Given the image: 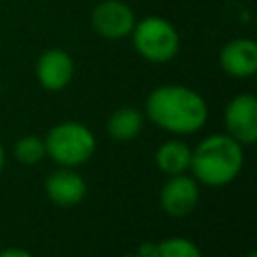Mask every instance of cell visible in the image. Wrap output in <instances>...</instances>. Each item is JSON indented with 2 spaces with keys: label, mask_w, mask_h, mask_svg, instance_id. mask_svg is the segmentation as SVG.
I'll return each instance as SVG.
<instances>
[{
  "label": "cell",
  "mask_w": 257,
  "mask_h": 257,
  "mask_svg": "<svg viewBox=\"0 0 257 257\" xmlns=\"http://www.w3.org/2000/svg\"><path fill=\"white\" fill-rule=\"evenodd\" d=\"M137 16L124 0H102L90 12L92 30L106 40H122L131 36Z\"/></svg>",
  "instance_id": "5"
},
{
  "label": "cell",
  "mask_w": 257,
  "mask_h": 257,
  "mask_svg": "<svg viewBox=\"0 0 257 257\" xmlns=\"http://www.w3.org/2000/svg\"><path fill=\"white\" fill-rule=\"evenodd\" d=\"M243 147L229 135H209L191 153L193 179L207 187H225L243 169Z\"/></svg>",
  "instance_id": "2"
},
{
  "label": "cell",
  "mask_w": 257,
  "mask_h": 257,
  "mask_svg": "<svg viewBox=\"0 0 257 257\" xmlns=\"http://www.w3.org/2000/svg\"><path fill=\"white\" fill-rule=\"evenodd\" d=\"M0 257H34V255L26 249H20V247H8V249L0 251Z\"/></svg>",
  "instance_id": "15"
},
{
  "label": "cell",
  "mask_w": 257,
  "mask_h": 257,
  "mask_svg": "<svg viewBox=\"0 0 257 257\" xmlns=\"http://www.w3.org/2000/svg\"><path fill=\"white\" fill-rule=\"evenodd\" d=\"M149 120L173 135H191L205 126L209 108L205 98L185 84H161L147 96Z\"/></svg>",
  "instance_id": "1"
},
{
  "label": "cell",
  "mask_w": 257,
  "mask_h": 257,
  "mask_svg": "<svg viewBox=\"0 0 257 257\" xmlns=\"http://www.w3.org/2000/svg\"><path fill=\"white\" fill-rule=\"evenodd\" d=\"M159 201L167 215L185 217V215L193 213V209L199 203V185L193 177H189L185 173L171 175L161 189Z\"/></svg>",
  "instance_id": "8"
},
{
  "label": "cell",
  "mask_w": 257,
  "mask_h": 257,
  "mask_svg": "<svg viewBox=\"0 0 257 257\" xmlns=\"http://www.w3.org/2000/svg\"><path fill=\"white\" fill-rule=\"evenodd\" d=\"M155 245H157V243H151V241H145V243H141V245H139V249H137V253H139L141 257H153V253H155Z\"/></svg>",
  "instance_id": "16"
},
{
  "label": "cell",
  "mask_w": 257,
  "mask_h": 257,
  "mask_svg": "<svg viewBox=\"0 0 257 257\" xmlns=\"http://www.w3.org/2000/svg\"><path fill=\"white\" fill-rule=\"evenodd\" d=\"M44 193L54 205L72 207V205H78L84 199L86 183L72 167H60L58 171H54L46 177Z\"/></svg>",
  "instance_id": "10"
},
{
  "label": "cell",
  "mask_w": 257,
  "mask_h": 257,
  "mask_svg": "<svg viewBox=\"0 0 257 257\" xmlns=\"http://www.w3.org/2000/svg\"><path fill=\"white\" fill-rule=\"evenodd\" d=\"M74 76V60L62 48H46L36 60V78L48 92L64 90Z\"/></svg>",
  "instance_id": "7"
},
{
  "label": "cell",
  "mask_w": 257,
  "mask_h": 257,
  "mask_svg": "<svg viewBox=\"0 0 257 257\" xmlns=\"http://www.w3.org/2000/svg\"><path fill=\"white\" fill-rule=\"evenodd\" d=\"M225 128L231 139L241 147H249L257 141V98L251 92L233 96L223 112Z\"/></svg>",
  "instance_id": "6"
},
{
  "label": "cell",
  "mask_w": 257,
  "mask_h": 257,
  "mask_svg": "<svg viewBox=\"0 0 257 257\" xmlns=\"http://www.w3.org/2000/svg\"><path fill=\"white\" fill-rule=\"evenodd\" d=\"M191 149L187 143L171 139L155 151V163L165 175H181L191 165Z\"/></svg>",
  "instance_id": "11"
},
{
  "label": "cell",
  "mask_w": 257,
  "mask_h": 257,
  "mask_svg": "<svg viewBox=\"0 0 257 257\" xmlns=\"http://www.w3.org/2000/svg\"><path fill=\"white\" fill-rule=\"evenodd\" d=\"M245 257H257V253H255V251H249V253H247Z\"/></svg>",
  "instance_id": "19"
},
{
  "label": "cell",
  "mask_w": 257,
  "mask_h": 257,
  "mask_svg": "<svg viewBox=\"0 0 257 257\" xmlns=\"http://www.w3.org/2000/svg\"><path fill=\"white\" fill-rule=\"evenodd\" d=\"M153 257H203V253L191 239L169 237L155 245Z\"/></svg>",
  "instance_id": "13"
},
{
  "label": "cell",
  "mask_w": 257,
  "mask_h": 257,
  "mask_svg": "<svg viewBox=\"0 0 257 257\" xmlns=\"http://www.w3.org/2000/svg\"><path fill=\"white\" fill-rule=\"evenodd\" d=\"M143 112L135 106H120L106 118V133L116 141H131L143 128Z\"/></svg>",
  "instance_id": "12"
},
{
  "label": "cell",
  "mask_w": 257,
  "mask_h": 257,
  "mask_svg": "<svg viewBox=\"0 0 257 257\" xmlns=\"http://www.w3.org/2000/svg\"><path fill=\"white\" fill-rule=\"evenodd\" d=\"M122 257H141L137 251H133V253H126V255H122Z\"/></svg>",
  "instance_id": "18"
},
{
  "label": "cell",
  "mask_w": 257,
  "mask_h": 257,
  "mask_svg": "<svg viewBox=\"0 0 257 257\" xmlns=\"http://www.w3.org/2000/svg\"><path fill=\"white\" fill-rule=\"evenodd\" d=\"M46 155L60 167L84 165L96 151L94 133L76 120H64L54 124L44 137Z\"/></svg>",
  "instance_id": "3"
},
{
  "label": "cell",
  "mask_w": 257,
  "mask_h": 257,
  "mask_svg": "<svg viewBox=\"0 0 257 257\" xmlns=\"http://www.w3.org/2000/svg\"><path fill=\"white\" fill-rule=\"evenodd\" d=\"M219 66L233 78H249L257 72V44L251 38H233L219 52Z\"/></svg>",
  "instance_id": "9"
},
{
  "label": "cell",
  "mask_w": 257,
  "mask_h": 257,
  "mask_svg": "<svg viewBox=\"0 0 257 257\" xmlns=\"http://www.w3.org/2000/svg\"><path fill=\"white\" fill-rule=\"evenodd\" d=\"M131 38L137 54L155 64L173 60L181 48L179 30L163 16H145L137 20Z\"/></svg>",
  "instance_id": "4"
},
{
  "label": "cell",
  "mask_w": 257,
  "mask_h": 257,
  "mask_svg": "<svg viewBox=\"0 0 257 257\" xmlns=\"http://www.w3.org/2000/svg\"><path fill=\"white\" fill-rule=\"evenodd\" d=\"M14 157L22 165H36V163H40L46 157L44 139L32 137V135H26V137L18 139L16 145H14Z\"/></svg>",
  "instance_id": "14"
},
{
  "label": "cell",
  "mask_w": 257,
  "mask_h": 257,
  "mask_svg": "<svg viewBox=\"0 0 257 257\" xmlns=\"http://www.w3.org/2000/svg\"><path fill=\"white\" fill-rule=\"evenodd\" d=\"M4 147H2V143H0V173H2V169H4Z\"/></svg>",
  "instance_id": "17"
}]
</instances>
